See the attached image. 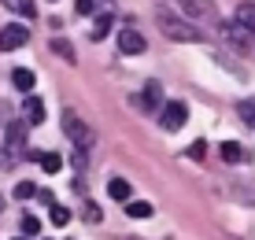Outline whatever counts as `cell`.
<instances>
[{
	"label": "cell",
	"instance_id": "21",
	"mask_svg": "<svg viewBox=\"0 0 255 240\" xmlns=\"http://www.w3.org/2000/svg\"><path fill=\"white\" fill-rule=\"evenodd\" d=\"M241 122H248V126H255V100H241Z\"/></svg>",
	"mask_w": 255,
	"mask_h": 240
},
{
	"label": "cell",
	"instance_id": "15",
	"mask_svg": "<svg viewBox=\"0 0 255 240\" xmlns=\"http://www.w3.org/2000/svg\"><path fill=\"white\" fill-rule=\"evenodd\" d=\"M233 19L241 22L244 30H252V33H255V0H248V4H241V7L233 11Z\"/></svg>",
	"mask_w": 255,
	"mask_h": 240
},
{
	"label": "cell",
	"instance_id": "20",
	"mask_svg": "<svg viewBox=\"0 0 255 240\" xmlns=\"http://www.w3.org/2000/svg\"><path fill=\"white\" fill-rule=\"evenodd\" d=\"M48 207H52V222H56V226H67V222H70V211L63 207V203H56V200H52Z\"/></svg>",
	"mask_w": 255,
	"mask_h": 240
},
{
	"label": "cell",
	"instance_id": "28",
	"mask_svg": "<svg viewBox=\"0 0 255 240\" xmlns=\"http://www.w3.org/2000/svg\"><path fill=\"white\" fill-rule=\"evenodd\" d=\"M0 207H4V203H0Z\"/></svg>",
	"mask_w": 255,
	"mask_h": 240
},
{
	"label": "cell",
	"instance_id": "23",
	"mask_svg": "<svg viewBox=\"0 0 255 240\" xmlns=\"http://www.w3.org/2000/svg\"><path fill=\"white\" fill-rule=\"evenodd\" d=\"M33 192H37L33 181H19V185H15V200H33Z\"/></svg>",
	"mask_w": 255,
	"mask_h": 240
},
{
	"label": "cell",
	"instance_id": "2",
	"mask_svg": "<svg viewBox=\"0 0 255 240\" xmlns=\"http://www.w3.org/2000/svg\"><path fill=\"white\" fill-rule=\"evenodd\" d=\"M63 133H67V140L78 148V152H89L93 140H96V137H93V126H85L74 111H63Z\"/></svg>",
	"mask_w": 255,
	"mask_h": 240
},
{
	"label": "cell",
	"instance_id": "24",
	"mask_svg": "<svg viewBox=\"0 0 255 240\" xmlns=\"http://www.w3.org/2000/svg\"><path fill=\"white\" fill-rule=\"evenodd\" d=\"M185 155H189V159H204V155H207V144H204V140H196V144H189Z\"/></svg>",
	"mask_w": 255,
	"mask_h": 240
},
{
	"label": "cell",
	"instance_id": "12",
	"mask_svg": "<svg viewBox=\"0 0 255 240\" xmlns=\"http://www.w3.org/2000/svg\"><path fill=\"white\" fill-rule=\"evenodd\" d=\"M4 7L22 19H37V0H4Z\"/></svg>",
	"mask_w": 255,
	"mask_h": 240
},
{
	"label": "cell",
	"instance_id": "22",
	"mask_svg": "<svg viewBox=\"0 0 255 240\" xmlns=\"http://www.w3.org/2000/svg\"><path fill=\"white\" fill-rule=\"evenodd\" d=\"M41 233V222L33 215H22V237H37Z\"/></svg>",
	"mask_w": 255,
	"mask_h": 240
},
{
	"label": "cell",
	"instance_id": "18",
	"mask_svg": "<svg viewBox=\"0 0 255 240\" xmlns=\"http://www.w3.org/2000/svg\"><path fill=\"white\" fill-rule=\"evenodd\" d=\"M222 159L226 163H244V148L237 144V140H226L222 144Z\"/></svg>",
	"mask_w": 255,
	"mask_h": 240
},
{
	"label": "cell",
	"instance_id": "4",
	"mask_svg": "<svg viewBox=\"0 0 255 240\" xmlns=\"http://www.w3.org/2000/svg\"><path fill=\"white\" fill-rule=\"evenodd\" d=\"M185 122H189V108H185L181 100H170V104H163V108H159V126H163V129L178 133Z\"/></svg>",
	"mask_w": 255,
	"mask_h": 240
},
{
	"label": "cell",
	"instance_id": "26",
	"mask_svg": "<svg viewBox=\"0 0 255 240\" xmlns=\"http://www.w3.org/2000/svg\"><path fill=\"white\" fill-rule=\"evenodd\" d=\"M85 218H89V222H100L104 215H100V207H96V203H85Z\"/></svg>",
	"mask_w": 255,
	"mask_h": 240
},
{
	"label": "cell",
	"instance_id": "11",
	"mask_svg": "<svg viewBox=\"0 0 255 240\" xmlns=\"http://www.w3.org/2000/svg\"><path fill=\"white\" fill-rule=\"evenodd\" d=\"M33 159L41 163L45 174H59V170H63V155H59V152H33Z\"/></svg>",
	"mask_w": 255,
	"mask_h": 240
},
{
	"label": "cell",
	"instance_id": "19",
	"mask_svg": "<svg viewBox=\"0 0 255 240\" xmlns=\"http://www.w3.org/2000/svg\"><path fill=\"white\" fill-rule=\"evenodd\" d=\"M52 52H56L59 59H67V63H74V48H70L67 41H59V37H56V41H52Z\"/></svg>",
	"mask_w": 255,
	"mask_h": 240
},
{
	"label": "cell",
	"instance_id": "3",
	"mask_svg": "<svg viewBox=\"0 0 255 240\" xmlns=\"http://www.w3.org/2000/svg\"><path fill=\"white\" fill-rule=\"evenodd\" d=\"M26 155V122H11L7 126V140H4V163L0 166H15Z\"/></svg>",
	"mask_w": 255,
	"mask_h": 240
},
{
	"label": "cell",
	"instance_id": "5",
	"mask_svg": "<svg viewBox=\"0 0 255 240\" xmlns=\"http://www.w3.org/2000/svg\"><path fill=\"white\" fill-rule=\"evenodd\" d=\"M26 41H30V26L26 22H7L4 30H0V52H15V48H22Z\"/></svg>",
	"mask_w": 255,
	"mask_h": 240
},
{
	"label": "cell",
	"instance_id": "7",
	"mask_svg": "<svg viewBox=\"0 0 255 240\" xmlns=\"http://www.w3.org/2000/svg\"><path fill=\"white\" fill-rule=\"evenodd\" d=\"M144 48H148V44H144V37H140L137 30H122L119 33V52H122V56H140Z\"/></svg>",
	"mask_w": 255,
	"mask_h": 240
},
{
	"label": "cell",
	"instance_id": "9",
	"mask_svg": "<svg viewBox=\"0 0 255 240\" xmlns=\"http://www.w3.org/2000/svg\"><path fill=\"white\" fill-rule=\"evenodd\" d=\"M222 33H226V37H230V44H237V48H248V44H252V30H244V26L241 22H226L222 26Z\"/></svg>",
	"mask_w": 255,
	"mask_h": 240
},
{
	"label": "cell",
	"instance_id": "8",
	"mask_svg": "<svg viewBox=\"0 0 255 240\" xmlns=\"http://www.w3.org/2000/svg\"><path fill=\"white\" fill-rule=\"evenodd\" d=\"M22 122H26V126H41V122H45V104H41L37 96H26V104H22Z\"/></svg>",
	"mask_w": 255,
	"mask_h": 240
},
{
	"label": "cell",
	"instance_id": "17",
	"mask_svg": "<svg viewBox=\"0 0 255 240\" xmlns=\"http://www.w3.org/2000/svg\"><path fill=\"white\" fill-rule=\"evenodd\" d=\"M111 22H115L111 15H100V19L93 22V30H89V41H104V37H108V30H111Z\"/></svg>",
	"mask_w": 255,
	"mask_h": 240
},
{
	"label": "cell",
	"instance_id": "1",
	"mask_svg": "<svg viewBox=\"0 0 255 240\" xmlns=\"http://www.w3.org/2000/svg\"><path fill=\"white\" fill-rule=\"evenodd\" d=\"M155 26H159V33L166 41H174V44H196V41H204V33H200L185 15L174 11V7H166V4L155 7Z\"/></svg>",
	"mask_w": 255,
	"mask_h": 240
},
{
	"label": "cell",
	"instance_id": "16",
	"mask_svg": "<svg viewBox=\"0 0 255 240\" xmlns=\"http://www.w3.org/2000/svg\"><path fill=\"white\" fill-rule=\"evenodd\" d=\"M126 215H129V218H152V203H144V200H126Z\"/></svg>",
	"mask_w": 255,
	"mask_h": 240
},
{
	"label": "cell",
	"instance_id": "27",
	"mask_svg": "<svg viewBox=\"0 0 255 240\" xmlns=\"http://www.w3.org/2000/svg\"><path fill=\"white\" fill-rule=\"evenodd\" d=\"M19 240H30V237H19Z\"/></svg>",
	"mask_w": 255,
	"mask_h": 240
},
{
	"label": "cell",
	"instance_id": "6",
	"mask_svg": "<svg viewBox=\"0 0 255 240\" xmlns=\"http://www.w3.org/2000/svg\"><path fill=\"white\" fill-rule=\"evenodd\" d=\"M178 11L189 19H218V7L211 0H178Z\"/></svg>",
	"mask_w": 255,
	"mask_h": 240
},
{
	"label": "cell",
	"instance_id": "14",
	"mask_svg": "<svg viewBox=\"0 0 255 240\" xmlns=\"http://www.w3.org/2000/svg\"><path fill=\"white\" fill-rule=\"evenodd\" d=\"M108 196L119 200V203H126L129 196H133V189H129V181H122V177H111V181H108Z\"/></svg>",
	"mask_w": 255,
	"mask_h": 240
},
{
	"label": "cell",
	"instance_id": "13",
	"mask_svg": "<svg viewBox=\"0 0 255 240\" xmlns=\"http://www.w3.org/2000/svg\"><path fill=\"white\" fill-rule=\"evenodd\" d=\"M33 82H37V78H33V70H26V67H15V70H11V85L19 89V93H33Z\"/></svg>",
	"mask_w": 255,
	"mask_h": 240
},
{
	"label": "cell",
	"instance_id": "25",
	"mask_svg": "<svg viewBox=\"0 0 255 240\" xmlns=\"http://www.w3.org/2000/svg\"><path fill=\"white\" fill-rule=\"evenodd\" d=\"M74 7H78V15H93L96 11V0H78Z\"/></svg>",
	"mask_w": 255,
	"mask_h": 240
},
{
	"label": "cell",
	"instance_id": "10",
	"mask_svg": "<svg viewBox=\"0 0 255 240\" xmlns=\"http://www.w3.org/2000/svg\"><path fill=\"white\" fill-rule=\"evenodd\" d=\"M140 104H144L148 111H159V108H163V85H159V82H148V85H144V96H140Z\"/></svg>",
	"mask_w": 255,
	"mask_h": 240
}]
</instances>
